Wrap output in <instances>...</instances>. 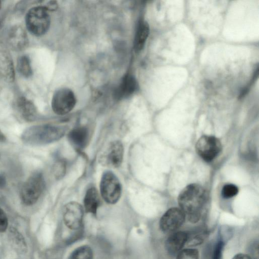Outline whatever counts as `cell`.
Wrapping results in <instances>:
<instances>
[{"instance_id":"obj_1","label":"cell","mask_w":259,"mask_h":259,"mask_svg":"<svg viewBox=\"0 0 259 259\" xmlns=\"http://www.w3.org/2000/svg\"><path fill=\"white\" fill-rule=\"evenodd\" d=\"M206 197L205 190L196 184L188 185L180 193L178 198L180 208L191 223L200 220Z\"/></svg>"},{"instance_id":"obj_2","label":"cell","mask_w":259,"mask_h":259,"mask_svg":"<svg viewBox=\"0 0 259 259\" xmlns=\"http://www.w3.org/2000/svg\"><path fill=\"white\" fill-rule=\"evenodd\" d=\"M63 126L51 124L32 125L22 133V141L30 146H40L50 144L60 139L65 135Z\"/></svg>"},{"instance_id":"obj_3","label":"cell","mask_w":259,"mask_h":259,"mask_svg":"<svg viewBox=\"0 0 259 259\" xmlns=\"http://www.w3.org/2000/svg\"><path fill=\"white\" fill-rule=\"evenodd\" d=\"M45 186L42 174L38 171L32 174L21 187L20 196L22 203L27 206L35 203L42 194Z\"/></svg>"},{"instance_id":"obj_4","label":"cell","mask_w":259,"mask_h":259,"mask_svg":"<svg viewBox=\"0 0 259 259\" xmlns=\"http://www.w3.org/2000/svg\"><path fill=\"white\" fill-rule=\"evenodd\" d=\"M51 19L48 10L45 6L30 9L26 14L25 23L28 30L35 36H41L48 30Z\"/></svg>"},{"instance_id":"obj_5","label":"cell","mask_w":259,"mask_h":259,"mask_svg":"<svg viewBox=\"0 0 259 259\" xmlns=\"http://www.w3.org/2000/svg\"><path fill=\"white\" fill-rule=\"evenodd\" d=\"M100 193L103 199L109 204H115L121 194V186L117 177L111 171L103 174L100 182Z\"/></svg>"},{"instance_id":"obj_6","label":"cell","mask_w":259,"mask_h":259,"mask_svg":"<svg viewBox=\"0 0 259 259\" xmlns=\"http://www.w3.org/2000/svg\"><path fill=\"white\" fill-rule=\"evenodd\" d=\"M76 104L74 93L69 89L62 88L57 90L52 100V108L57 114L63 115L70 112Z\"/></svg>"},{"instance_id":"obj_7","label":"cell","mask_w":259,"mask_h":259,"mask_svg":"<svg viewBox=\"0 0 259 259\" xmlns=\"http://www.w3.org/2000/svg\"><path fill=\"white\" fill-rule=\"evenodd\" d=\"M196 150L197 154L206 162L214 159L222 149L220 141L212 136H203L196 144Z\"/></svg>"},{"instance_id":"obj_8","label":"cell","mask_w":259,"mask_h":259,"mask_svg":"<svg viewBox=\"0 0 259 259\" xmlns=\"http://www.w3.org/2000/svg\"><path fill=\"white\" fill-rule=\"evenodd\" d=\"M123 156V147L119 141H114L108 144L99 158V162L103 166L117 168L121 165Z\"/></svg>"},{"instance_id":"obj_9","label":"cell","mask_w":259,"mask_h":259,"mask_svg":"<svg viewBox=\"0 0 259 259\" xmlns=\"http://www.w3.org/2000/svg\"><path fill=\"white\" fill-rule=\"evenodd\" d=\"M185 218L184 213L180 208H170L161 217L159 222L160 228L166 233L174 231L183 225Z\"/></svg>"},{"instance_id":"obj_10","label":"cell","mask_w":259,"mask_h":259,"mask_svg":"<svg viewBox=\"0 0 259 259\" xmlns=\"http://www.w3.org/2000/svg\"><path fill=\"white\" fill-rule=\"evenodd\" d=\"M83 209L76 202H70L65 205L63 221L65 225L71 230H78L82 224Z\"/></svg>"},{"instance_id":"obj_11","label":"cell","mask_w":259,"mask_h":259,"mask_svg":"<svg viewBox=\"0 0 259 259\" xmlns=\"http://www.w3.org/2000/svg\"><path fill=\"white\" fill-rule=\"evenodd\" d=\"M138 84L135 77L132 75H125L114 93L117 100H121L132 95L136 91Z\"/></svg>"},{"instance_id":"obj_12","label":"cell","mask_w":259,"mask_h":259,"mask_svg":"<svg viewBox=\"0 0 259 259\" xmlns=\"http://www.w3.org/2000/svg\"><path fill=\"white\" fill-rule=\"evenodd\" d=\"M28 41L27 34L21 26L16 25L11 29L8 41L13 50L21 51L24 49L27 46Z\"/></svg>"},{"instance_id":"obj_13","label":"cell","mask_w":259,"mask_h":259,"mask_svg":"<svg viewBox=\"0 0 259 259\" xmlns=\"http://www.w3.org/2000/svg\"><path fill=\"white\" fill-rule=\"evenodd\" d=\"M188 235L185 232H174L165 241L166 250L170 254H175L180 251L188 241Z\"/></svg>"},{"instance_id":"obj_14","label":"cell","mask_w":259,"mask_h":259,"mask_svg":"<svg viewBox=\"0 0 259 259\" xmlns=\"http://www.w3.org/2000/svg\"><path fill=\"white\" fill-rule=\"evenodd\" d=\"M16 108L21 117L27 121L34 120L36 110L34 104L24 97H20L16 102Z\"/></svg>"},{"instance_id":"obj_15","label":"cell","mask_w":259,"mask_h":259,"mask_svg":"<svg viewBox=\"0 0 259 259\" xmlns=\"http://www.w3.org/2000/svg\"><path fill=\"white\" fill-rule=\"evenodd\" d=\"M89 139L88 129L84 126L73 128L68 134L70 144L77 149H81L86 146Z\"/></svg>"},{"instance_id":"obj_16","label":"cell","mask_w":259,"mask_h":259,"mask_svg":"<svg viewBox=\"0 0 259 259\" xmlns=\"http://www.w3.org/2000/svg\"><path fill=\"white\" fill-rule=\"evenodd\" d=\"M0 73L9 82L13 81L15 72L11 56L6 51H0Z\"/></svg>"},{"instance_id":"obj_17","label":"cell","mask_w":259,"mask_h":259,"mask_svg":"<svg viewBox=\"0 0 259 259\" xmlns=\"http://www.w3.org/2000/svg\"><path fill=\"white\" fill-rule=\"evenodd\" d=\"M85 211L96 215L100 204V198L98 190L94 187L89 189L83 200Z\"/></svg>"},{"instance_id":"obj_18","label":"cell","mask_w":259,"mask_h":259,"mask_svg":"<svg viewBox=\"0 0 259 259\" xmlns=\"http://www.w3.org/2000/svg\"><path fill=\"white\" fill-rule=\"evenodd\" d=\"M149 34V26L146 22H141L138 27L134 40L136 52H140L144 47Z\"/></svg>"},{"instance_id":"obj_19","label":"cell","mask_w":259,"mask_h":259,"mask_svg":"<svg viewBox=\"0 0 259 259\" xmlns=\"http://www.w3.org/2000/svg\"><path fill=\"white\" fill-rule=\"evenodd\" d=\"M67 259H93V252L88 245L81 246L70 254Z\"/></svg>"},{"instance_id":"obj_20","label":"cell","mask_w":259,"mask_h":259,"mask_svg":"<svg viewBox=\"0 0 259 259\" xmlns=\"http://www.w3.org/2000/svg\"><path fill=\"white\" fill-rule=\"evenodd\" d=\"M17 69L19 72L25 77H29L32 74V69L29 58L26 56L19 57L17 61Z\"/></svg>"},{"instance_id":"obj_21","label":"cell","mask_w":259,"mask_h":259,"mask_svg":"<svg viewBox=\"0 0 259 259\" xmlns=\"http://www.w3.org/2000/svg\"><path fill=\"white\" fill-rule=\"evenodd\" d=\"M176 259H199V252L194 248H186L179 252Z\"/></svg>"},{"instance_id":"obj_22","label":"cell","mask_w":259,"mask_h":259,"mask_svg":"<svg viewBox=\"0 0 259 259\" xmlns=\"http://www.w3.org/2000/svg\"><path fill=\"white\" fill-rule=\"evenodd\" d=\"M238 192V188L236 185L227 184L222 188V195L225 198H230L236 195Z\"/></svg>"},{"instance_id":"obj_23","label":"cell","mask_w":259,"mask_h":259,"mask_svg":"<svg viewBox=\"0 0 259 259\" xmlns=\"http://www.w3.org/2000/svg\"><path fill=\"white\" fill-rule=\"evenodd\" d=\"M65 172V165L63 161H57L53 167V173L57 179L62 178Z\"/></svg>"},{"instance_id":"obj_24","label":"cell","mask_w":259,"mask_h":259,"mask_svg":"<svg viewBox=\"0 0 259 259\" xmlns=\"http://www.w3.org/2000/svg\"><path fill=\"white\" fill-rule=\"evenodd\" d=\"M8 224L7 216L3 209L0 207V232H3L6 230Z\"/></svg>"},{"instance_id":"obj_25","label":"cell","mask_w":259,"mask_h":259,"mask_svg":"<svg viewBox=\"0 0 259 259\" xmlns=\"http://www.w3.org/2000/svg\"><path fill=\"white\" fill-rule=\"evenodd\" d=\"M222 244L219 243L217 245L214 253L213 259H221L222 254Z\"/></svg>"},{"instance_id":"obj_26","label":"cell","mask_w":259,"mask_h":259,"mask_svg":"<svg viewBox=\"0 0 259 259\" xmlns=\"http://www.w3.org/2000/svg\"><path fill=\"white\" fill-rule=\"evenodd\" d=\"M45 7L48 11H54L57 9V5L55 1H50Z\"/></svg>"},{"instance_id":"obj_27","label":"cell","mask_w":259,"mask_h":259,"mask_svg":"<svg viewBox=\"0 0 259 259\" xmlns=\"http://www.w3.org/2000/svg\"><path fill=\"white\" fill-rule=\"evenodd\" d=\"M232 259H252L251 257L244 253H238L236 254Z\"/></svg>"},{"instance_id":"obj_28","label":"cell","mask_w":259,"mask_h":259,"mask_svg":"<svg viewBox=\"0 0 259 259\" xmlns=\"http://www.w3.org/2000/svg\"><path fill=\"white\" fill-rule=\"evenodd\" d=\"M6 180L3 175H0V187H3L6 184Z\"/></svg>"},{"instance_id":"obj_29","label":"cell","mask_w":259,"mask_h":259,"mask_svg":"<svg viewBox=\"0 0 259 259\" xmlns=\"http://www.w3.org/2000/svg\"><path fill=\"white\" fill-rule=\"evenodd\" d=\"M6 141V137L0 130V142H5Z\"/></svg>"},{"instance_id":"obj_30","label":"cell","mask_w":259,"mask_h":259,"mask_svg":"<svg viewBox=\"0 0 259 259\" xmlns=\"http://www.w3.org/2000/svg\"><path fill=\"white\" fill-rule=\"evenodd\" d=\"M247 90H248V89L247 88L244 89L241 92L240 95L239 96V97L240 98H242L243 97H244L246 94V93H247Z\"/></svg>"},{"instance_id":"obj_31","label":"cell","mask_w":259,"mask_h":259,"mask_svg":"<svg viewBox=\"0 0 259 259\" xmlns=\"http://www.w3.org/2000/svg\"><path fill=\"white\" fill-rule=\"evenodd\" d=\"M1 2L0 1V9H1Z\"/></svg>"}]
</instances>
